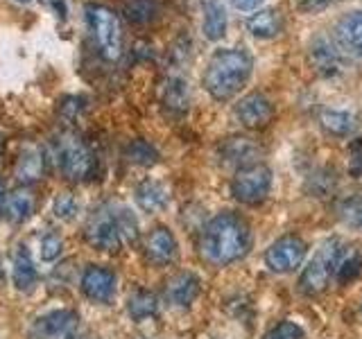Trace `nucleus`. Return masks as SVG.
Wrapping results in <instances>:
<instances>
[{
  "mask_svg": "<svg viewBox=\"0 0 362 339\" xmlns=\"http://www.w3.org/2000/svg\"><path fill=\"white\" fill-rule=\"evenodd\" d=\"M252 249V229L238 213H220L204 226L199 254L213 267H226L240 260Z\"/></svg>",
  "mask_w": 362,
  "mask_h": 339,
  "instance_id": "1",
  "label": "nucleus"
},
{
  "mask_svg": "<svg viewBox=\"0 0 362 339\" xmlns=\"http://www.w3.org/2000/svg\"><path fill=\"white\" fill-rule=\"evenodd\" d=\"M252 71L254 59L247 48H220L211 54L202 82L213 100L226 102L245 88Z\"/></svg>",
  "mask_w": 362,
  "mask_h": 339,
  "instance_id": "2",
  "label": "nucleus"
},
{
  "mask_svg": "<svg viewBox=\"0 0 362 339\" xmlns=\"http://www.w3.org/2000/svg\"><path fill=\"white\" fill-rule=\"evenodd\" d=\"M86 240L100 251H118L120 246L136 242L139 220L124 206H102L86 222Z\"/></svg>",
  "mask_w": 362,
  "mask_h": 339,
  "instance_id": "3",
  "label": "nucleus"
},
{
  "mask_svg": "<svg viewBox=\"0 0 362 339\" xmlns=\"http://www.w3.org/2000/svg\"><path fill=\"white\" fill-rule=\"evenodd\" d=\"M52 156L68 181H86L95 174V156L75 131H62L52 138Z\"/></svg>",
  "mask_w": 362,
  "mask_h": 339,
  "instance_id": "4",
  "label": "nucleus"
},
{
  "mask_svg": "<svg viewBox=\"0 0 362 339\" xmlns=\"http://www.w3.org/2000/svg\"><path fill=\"white\" fill-rule=\"evenodd\" d=\"M84 18L90 37H93L100 54L107 61H116L122 54V25L118 14L107 5L88 3L84 7Z\"/></svg>",
  "mask_w": 362,
  "mask_h": 339,
  "instance_id": "5",
  "label": "nucleus"
},
{
  "mask_svg": "<svg viewBox=\"0 0 362 339\" xmlns=\"http://www.w3.org/2000/svg\"><path fill=\"white\" fill-rule=\"evenodd\" d=\"M272 188V170L263 163H252L238 167V172L231 179V195L247 206L265 201Z\"/></svg>",
  "mask_w": 362,
  "mask_h": 339,
  "instance_id": "6",
  "label": "nucleus"
},
{
  "mask_svg": "<svg viewBox=\"0 0 362 339\" xmlns=\"http://www.w3.org/2000/svg\"><path fill=\"white\" fill-rule=\"evenodd\" d=\"M335 249L337 240H328L310 263L303 267V274L299 278V287L303 294H308V297L322 294L331 278H335Z\"/></svg>",
  "mask_w": 362,
  "mask_h": 339,
  "instance_id": "7",
  "label": "nucleus"
},
{
  "mask_svg": "<svg viewBox=\"0 0 362 339\" xmlns=\"http://www.w3.org/2000/svg\"><path fill=\"white\" fill-rule=\"evenodd\" d=\"M305 251H308L305 242L299 235L290 233L269 244V249L265 251V263L276 274H290V271H294L303 263Z\"/></svg>",
  "mask_w": 362,
  "mask_h": 339,
  "instance_id": "8",
  "label": "nucleus"
},
{
  "mask_svg": "<svg viewBox=\"0 0 362 339\" xmlns=\"http://www.w3.org/2000/svg\"><path fill=\"white\" fill-rule=\"evenodd\" d=\"M32 339H79V316L75 310H52L37 316Z\"/></svg>",
  "mask_w": 362,
  "mask_h": 339,
  "instance_id": "9",
  "label": "nucleus"
},
{
  "mask_svg": "<svg viewBox=\"0 0 362 339\" xmlns=\"http://www.w3.org/2000/svg\"><path fill=\"white\" fill-rule=\"evenodd\" d=\"M116 274L113 269L109 267H102V265H88L82 274V285L84 297L95 301V303H111L113 297H116Z\"/></svg>",
  "mask_w": 362,
  "mask_h": 339,
  "instance_id": "10",
  "label": "nucleus"
},
{
  "mask_svg": "<svg viewBox=\"0 0 362 339\" xmlns=\"http://www.w3.org/2000/svg\"><path fill=\"white\" fill-rule=\"evenodd\" d=\"M233 113L243 127L258 129V127H265V124L274 118V105H272V100L267 95L254 90V93H247L238 102Z\"/></svg>",
  "mask_w": 362,
  "mask_h": 339,
  "instance_id": "11",
  "label": "nucleus"
},
{
  "mask_svg": "<svg viewBox=\"0 0 362 339\" xmlns=\"http://www.w3.org/2000/svg\"><path fill=\"white\" fill-rule=\"evenodd\" d=\"M310 64L320 75L324 77H333L342 71V50H339L337 41L328 39L326 34L315 37L310 43Z\"/></svg>",
  "mask_w": 362,
  "mask_h": 339,
  "instance_id": "12",
  "label": "nucleus"
},
{
  "mask_svg": "<svg viewBox=\"0 0 362 339\" xmlns=\"http://www.w3.org/2000/svg\"><path fill=\"white\" fill-rule=\"evenodd\" d=\"M177 249L179 246H177L175 235L170 229H165V226H156V229H152L145 237V256L152 265L163 267V265L175 263Z\"/></svg>",
  "mask_w": 362,
  "mask_h": 339,
  "instance_id": "13",
  "label": "nucleus"
},
{
  "mask_svg": "<svg viewBox=\"0 0 362 339\" xmlns=\"http://www.w3.org/2000/svg\"><path fill=\"white\" fill-rule=\"evenodd\" d=\"M335 41L342 50L362 59V9L349 11L337 20Z\"/></svg>",
  "mask_w": 362,
  "mask_h": 339,
  "instance_id": "14",
  "label": "nucleus"
},
{
  "mask_svg": "<svg viewBox=\"0 0 362 339\" xmlns=\"http://www.w3.org/2000/svg\"><path fill=\"white\" fill-rule=\"evenodd\" d=\"M199 278L192 271H179L165 282V297L173 305L179 308H188V305L199 297Z\"/></svg>",
  "mask_w": 362,
  "mask_h": 339,
  "instance_id": "15",
  "label": "nucleus"
},
{
  "mask_svg": "<svg viewBox=\"0 0 362 339\" xmlns=\"http://www.w3.org/2000/svg\"><path fill=\"white\" fill-rule=\"evenodd\" d=\"M258 154H260V147L252 138H245V136H231V138L222 141L220 145L222 161L229 165H238V167L258 163L256 161Z\"/></svg>",
  "mask_w": 362,
  "mask_h": 339,
  "instance_id": "16",
  "label": "nucleus"
},
{
  "mask_svg": "<svg viewBox=\"0 0 362 339\" xmlns=\"http://www.w3.org/2000/svg\"><path fill=\"white\" fill-rule=\"evenodd\" d=\"M34 206H37V197H34V192L28 186H18L5 195L3 215H5V220H9L11 224H21V222L32 218Z\"/></svg>",
  "mask_w": 362,
  "mask_h": 339,
  "instance_id": "17",
  "label": "nucleus"
},
{
  "mask_svg": "<svg viewBox=\"0 0 362 339\" xmlns=\"http://www.w3.org/2000/svg\"><path fill=\"white\" fill-rule=\"evenodd\" d=\"M45 172V154L37 145H25L16 163V181L23 186L37 184Z\"/></svg>",
  "mask_w": 362,
  "mask_h": 339,
  "instance_id": "18",
  "label": "nucleus"
},
{
  "mask_svg": "<svg viewBox=\"0 0 362 339\" xmlns=\"http://www.w3.org/2000/svg\"><path fill=\"white\" fill-rule=\"evenodd\" d=\"M362 271V251L358 244H346L337 240L335 249V278L337 282H351Z\"/></svg>",
  "mask_w": 362,
  "mask_h": 339,
  "instance_id": "19",
  "label": "nucleus"
},
{
  "mask_svg": "<svg viewBox=\"0 0 362 339\" xmlns=\"http://www.w3.org/2000/svg\"><path fill=\"white\" fill-rule=\"evenodd\" d=\"M247 32L256 39H274L283 30V18L276 9H258L247 18Z\"/></svg>",
  "mask_w": 362,
  "mask_h": 339,
  "instance_id": "20",
  "label": "nucleus"
},
{
  "mask_svg": "<svg viewBox=\"0 0 362 339\" xmlns=\"http://www.w3.org/2000/svg\"><path fill=\"white\" fill-rule=\"evenodd\" d=\"M136 203H139V208L145 210V213H158L168 206V190L163 184H158L154 179H145L141 181L139 186H136Z\"/></svg>",
  "mask_w": 362,
  "mask_h": 339,
  "instance_id": "21",
  "label": "nucleus"
},
{
  "mask_svg": "<svg viewBox=\"0 0 362 339\" xmlns=\"http://www.w3.org/2000/svg\"><path fill=\"white\" fill-rule=\"evenodd\" d=\"M161 102L170 113H177V116L186 113L188 105H190V88H188L186 79L168 77L161 88Z\"/></svg>",
  "mask_w": 362,
  "mask_h": 339,
  "instance_id": "22",
  "label": "nucleus"
},
{
  "mask_svg": "<svg viewBox=\"0 0 362 339\" xmlns=\"http://www.w3.org/2000/svg\"><path fill=\"white\" fill-rule=\"evenodd\" d=\"M11 280H14V287L21 292H28L34 287V282L39 280V271L32 263V256L28 251L25 244L16 246L14 254V267H11Z\"/></svg>",
  "mask_w": 362,
  "mask_h": 339,
  "instance_id": "23",
  "label": "nucleus"
},
{
  "mask_svg": "<svg viewBox=\"0 0 362 339\" xmlns=\"http://www.w3.org/2000/svg\"><path fill=\"white\" fill-rule=\"evenodd\" d=\"M204 37L209 41H218L226 32V9L220 0H206L204 3V23H202Z\"/></svg>",
  "mask_w": 362,
  "mask_h": 339,
  "instance_id": "24",
  "label": "nucleus"
},
{
  "mask_svg": "<svg viewBox=\"0 0 362 339\" xmlns=\"http://www.w3.org/2000/svg\"><path fill=\"white\" fill-rule=\"evenodd\" d=\"M320 122L328 133L339 136V138H344V136L356 131V118H354V113H349V111L324 109L322 116H320Z\"/></svg>",
  "mask_w": 362,
  "mask_h": 339,
  "instance_id": "25",
  "label": "nucleus"
},
{
  "mask_svg": "<svg viewBox=\"0 0 362 339\" xmlns=\"http://www.w3.org/2000/svg\"><path fill=\"white\" fill-rule=\"evenodd\" d=\"M127 312L134 321H145L150 319V316H154L158 312V299L156 294L147 292V290H139L134 292L129 301H127Z\"/></svg>",
  "mask_w": 362,
  "mask_h": 339,
  "instance_id": "26",
  "label": "nucleus"
},
{
  "mask_svg": "<svg viewBox=\"0 0 362 339\" xmlns=\"http://www.w3.org/2000/svg\"><path fill=\"white\" fill-rule=\"evenodd\" d=\"M127 158L134 163V165H143V167H150L158 161V152L152 143H147L143 138H136L127 145V150H124Z\"/></svg>",
  "mask_w": 362,
  "mask_h": 339,
  "instance_id": "27",
  "label": "nucleus"
},
{
  "mask_svg": "<svg viewBox=\"0 0 362 339\" xmlns=\"http://www.w3.org/2000/svg\"><path fill=\"white\" fill-rule=\"evenodd\" d=\"M337 213H339V220H342L346 226L362 233V195L342 199L337 206Z\"/></svg>",
  "mask_w": 362,
  "mask_h": 339,
  "instance_id": "28",
  "label": "nucleus"
},
{
  "mask_svg": "<svg viewBox=\"0 0 362 339\" xmlns=\"http://www.w3.org/2000/svg\"><path fill=\"white\" fill-rule=\"evenodd\" d=\"M62 251H64V240L59 233L48 231L41 237V258L45 263H54L62 256Z\"/></svg>",
  "mask_w": 362,
  "mask_h": 339,
  "instance_id": "29",
  "label": "nucleus"
},
{
  "mask_svg": "<svg viewBox=\"0 0 362 339\" xmlns=\"http://www.w3.org/2000/svg\"><path fill=\"white\" fill-rule=\"evenodd\" d=\"M52 213H54L59 220L68 222V220H73L75 215L79 213V201L75 199V195H71V192H64V195H59V197L54 199V203H52Z\"/></svg>",
  "mask_w": 362,
  "mask_h": 339,
  "instance_id": "30",
  "label": "nucleus"
},
{
  "mask_svg": "<svg viewBox=\"0 0 362 339\" xmlns=\"http://www.w3.org/2000/svg\"><path fill=\"white\" fill-rule=\"evenodd\" d=\"M265 339H305V333L299 323L294 321H281L265 335Z\"/></svg>",
  "mask_w": 362,
  "mask_h": 339,
  "instance_id": "31",
  "label": "nucleus"
},
{
  "mask_svg": "<svg viewBox=\"0 0 362 339\" xmlns=\"http://www.w3.org/2000/svg\"><path fill=\"white\" fill-rule=\"evenodd\" d=\"M333 3H339V0H301V9L303 11H320Z\"/></svg>",
  "mask_w": 362,
  "mask_h": 339,
  "instance_id": "32",
  "label": "nucleus"
},
{
  "mask_svg": "<svg viewBox=\"0 0 362 339\" xmlns=\"http://www.w3.org/2000/svg\"><path fill=\"white\" fill-rule=\"evenodd\" d=\"M231 5L238 11H258V7L263 5V0H231Z\"/></svg>",
  "mask_w": 362,
  "mask_h": 339,
  "instance_id": "33",
  "label": "nucleus"
},
{
  "mask_svg": "<svg viewBox=\"0 0 362 339\" xmlns=\"http://www.w3.org/2000/svg\"><path fill=\"white\" fill-rule=\"evenodd\" d=\"M5 201V186H3V181H0V203Z\"/></svg>",
  "mask_w": 362,
  "mask_h": 339,
  "instance_id": "34",
  "label": "nucleus"
},
{
  "mask_svg": "<svg viewBox=\"0 0 362 339\" xmlns=\"http://www.w3.org/2000/svg\"><path fill=\"white\" fill-rule=\"evenodd\" d=\"M0 154H3V138H0Z\"/></svg>",
  "mask_w": 362,
  "mask_h": 339,
  "instance_id": "35",
  "label": "nucleus"
}]
</instances>
